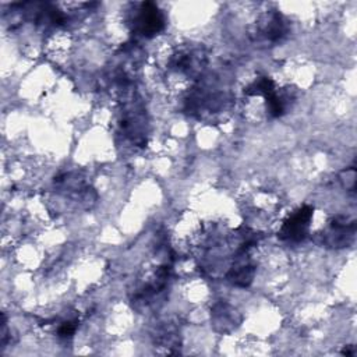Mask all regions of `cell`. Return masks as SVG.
Returning a JSON list of instances; mask_svg holds the SVG:
<instances>
[{"instance_id": "1", "label": "cell", "mask_w": 357, "mask_h": 357, "mask_svg": "<svg viewBox=\"0 0 357 357\" xmlns=\"http://www.w3.org/2000/svg\"><path fill=\"white\" fill-rule=\"evenodd\" d=\"M311 216H312V209L310 206L300 208L282 226V230H280L282 237L291 241L303 240L308 231Z\"/></svg>"}, {"instance_id": "2", "label": "cell", "mask_w": 357, "mask_h": 357, "mask_svg": "<svg viewBox=\"0 0 357 357\" xmlns=\"http://www.w3.org/2000/svg\"><path fill=\"white\" fill-rule=\"evenodd\" d=\"M139 15L137 18L138 29L142 35L152 36L163 29L165 21L162 13L158 10V7L152 3H144L139 10Z\"/></svg>"}, {"instance_id": "3", "label": "cell", "mask_w": 357, "mask_h": 357, "mask_svg": "<svg viewBox=\"0 0 357 357\" xmlns=\"http://www.w3.org/2000/svg\"><path fill=\"white\" fill-rule=\"evenodd\" d=\"M74 331H75V325H74V322H64L61 326H60V329H59V335L60 336H63V337H70L73 333H74Z\"/></svg>"}]
</instances>
